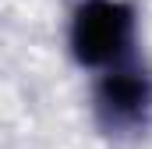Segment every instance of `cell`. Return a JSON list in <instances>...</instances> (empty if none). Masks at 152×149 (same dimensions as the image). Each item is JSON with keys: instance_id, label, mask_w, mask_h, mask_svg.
<instances>
[{"instance_id": "cell-1", "label": "cell", "mask_w": 152, "mask_h": 149, "mask_svg": "<svg viewBox=\"0 0 152 149\" xmlns=\"http://www.w3.org/2000/svg\"><path fill=\"white\" fill-rule=\"evenodd\" d=\"M64 50L78 71L99 74L142 57V11L134 0H75L64 18Z\"/></svg>"}, {"instance_id": "cell-2", "label": "cell", "mask_w": 152, "mask_h": 149, "mask_svg": "<svg viewBox=\"0 0 152 149\" xmlns=\"http://www.w3.org/2000/svg\"><path fill=\"white\" fill-rule=\"evenodd\" d=\"M88 117L113 146H134L152 131V64L145 53L88 74Z\"/></svg>"}]
</instances>
